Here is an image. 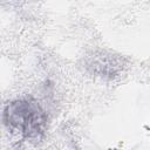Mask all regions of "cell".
Masks as SVG:
<instances>
[{
    "label": "cell",
    "instance_id": "cell-1",
    "mask_svg": "<svg viewBox=\"0 0 150 150\" xmlns=\"http://www.w3.org/2000/svg\"><path fill=\"white\" fill-rule=\"evenodd\" d=\"M5 125L27 142L40 141L48 127V116L33 97L16 98L8 102L2 111Z\"/></svg>",
    "mask_w": 150,
    "mask_h": 150
}]
</instances>
